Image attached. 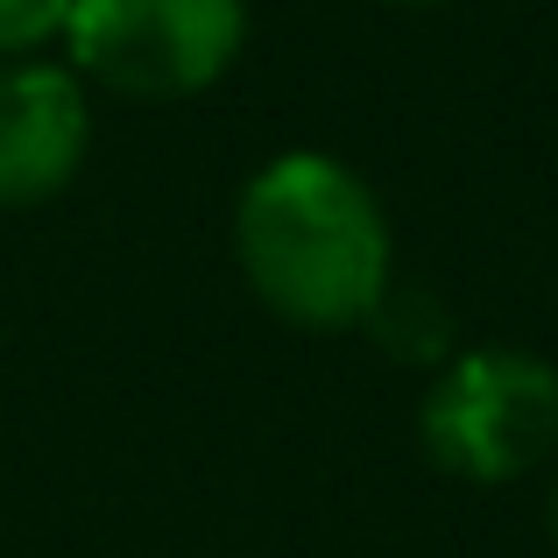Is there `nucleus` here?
<instances>
[{"mask_svg":"<svg viewBox=\"0 0 558 558\" xmlns=\"http://www.w3.org/2000/svg\"><path fill=\"white\" fill-rule=\"evenodd\" d=\"M233 262L262 312L298 332L368 326L396 283V241L375 184L326 149H283L241 184Z\"/></svg>","mask_w":558,"mask_h":558,"instance_id":"f257e3e1","label":"nucleus"},{"mask_svg":"<svg viewBox=\"0 0 558 558\" xmlns=\"http://www.w3.org/2000/svg\"><path fill=\"white\" fill-rule=\"evenodd\" d=\"M424 460L474 488H509L558 460V368L531 347H452L417 403Z\"/></svg>","mask_w":558,"mask_h":558,"instance_id":"f03ea898","label":"nucleus"},{"mask_svg":"<svg viewBox=\"0 0 558 558\" xmlns=\"http://www.w3.org/2000/svg\"><path fill=\"white\" fill-rule=\"evenodd\" d=\"M64 64L121 99H198L241 64L247 0H71Z\"/></svg>","mask_w":558,"mask_h":558,"instance_id":"7ed1b4c3","label":"nucleus"},{"mask_svg":"<svg viewBox=\"0 0 558 558\" xmlns=\"http://www.w3.org/2000/svg\"><path fill=\"white\" fill-rule=\"evenodd\" d=\"M93 156V85L64 57L0 64V213L50 205Z\"/></svg>","mask_w":558,"mask_h":558,"instance_id":"20e7f679","label":"nucleus"},{"mask_svg":"<svg viewBox=\"0 0 558 558\" xmlns=\"http://www.w3.org/2000/svg\"><path fill=\"white\" fill-rule=\"evenodd\" d=\"M368 332L381 347H389L396 361H417V368H438V361L452 354V312L432 298V290H417V283H389L381 290V304L368 312Z\"/></svg>","mask_w":558,"mask_h":558,"instance_id":"39448f33","label":"nucleus"},{"mask_svg":"<svg viewBox=\"0 0 558 558\" xmlns=\"http://www.w3.org/2000/svg\"><path fill=\"white\" fill-rule=\"evenodd\" d=\"M71 0H0V64H22V57H50L64 43Z\"/></svg>","mask_w":558,"mask_h":558,"instance_id":"423d86ee","label":"nucleus"},{"mask_svg":"<svg viewBox=\"0 0 558 558\" xmlns=\"http://www.w3.org/2000/svg\"><path fill=\"white\" fill-rule=\"evenodd\" d=\"M545 531H551V545H558V466H551V495H545Z\"/></svg>","mask_w":558,"mask_h":558,"instance_id":"0eeeda50","label":"nucleus"},{"mask_svg":"<svg viewBox=\"0 0 558 558\" xmlns=\"http://www.w3.org/2000/svg\"><path fill=\"white\" fill-rule=\"evenodd\" d=\"M375 8H438V0H375Z\"/></svg>","mask_w":558,"mask_h":558,"instance_id":"6e6552de","label":"nucleus"}]
</instances>
